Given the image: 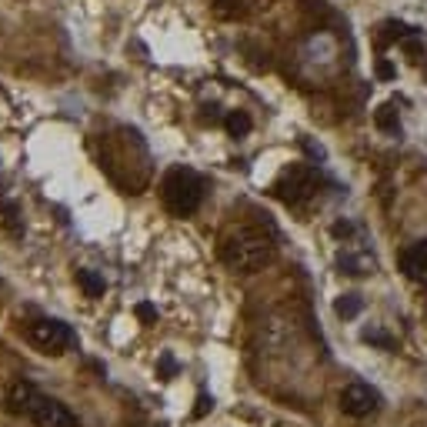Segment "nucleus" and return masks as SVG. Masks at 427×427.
<instances>
[{
	"instance_id": "obj_1",
	"label": "nucleus",
	"mask_w": 427,
	"mask_h": 427,
	"mask_svg": "<svg viewBox=\"0 0 427 427\" xmlns=\"http://www.w3.org/2000/svg\"><path fill=\"white\" fill-rule=\"evenodd\" d=\"M221 257L227 267L244 271V274L260 271L264 264H271V257H274V237L267 230H260V227H237V230H230L224 237Z\"/></svg>"
},
{
	"instance_id": "obj_2",
	"label": "nucleus",
	"mask_w": 427,
	"mask_h": 427,
	"mask_svg": "<svg viewBox=\"0 0 427 427\" xmlns=\"http://www.w3.org/2000/svg\"><path fill=\"white\" fill-rule=\"evenodd\" d=\"M10 408L17 414H27L37 427H77V417L54 397H44L30 384H14L10 388Z\"/></svg>"
},
{
	"instance_id": "obj_3",
	"label": "nucleus",
	"mask_w": 427,
	"mask_h": 427,
	"mask_svg": "<svg viewBox=\"0 0 427 427\" xmlns=\"http://www.w3.org/2000/svg\"><path fill=\"white\" fill-rule=\"evenodd\" d=\"M161 194H164V204H167L170 214L187 217L204 201V181L190 167H174V170H167V177L161 184Z\"/></svg>"
},
{
	"instance_id": "obj_4",
	"label": "nucleus",
	"mask_w": 427,
	"mask_h": 427,
	"mask_svg": "<svg viewBox=\"0 0 427 427\" xmlns=\"http://www.w3.org/2000/svg\"><path fill=\"white\" fill-rule=\"evenodd\" d=\"M30 340L44 354H67L77 347V334L64 320H34L30 324Z\"/></svg>"
},
{
	"instance_id": "obj_5",
	"label": "nucleus",
	"mask_w": 427,
	"mask_h": 427,
	"mask_svg": "<svg viewBox=\"0 0 427 427\" xmlns=\"http://www.w3.org/2000/svg\"><path fill=\"white\" fill-rule=\"evenodd\" d=\"M314 187H317L314 170L304 167V164H294V167H287L278 177L274 194H278L284 204H300V201H307V197L314 194Z\"/></svg>"
},
{
	"instance_id": "obj_6",
	"label": "nucleus",
	"mask_w": 427,
	"mask_h": 427,
	"mask_svg": "<svg viewBox=\"0 0 427 427\" xmlns=\"http://www.w3.org/2000/svg\"><path fill=\"white\" fill-rule=\"evenodd\" d=\"M377 408H381V394L367 384H347L340 390V410L351 417H367Z\"/></svg>"
},
{
	"instance_id": "obj_7",
	"label": "nucleus",
	"mask_w": 427,
	"mask_h": 427,
	"mask_svg": "<svg viewBox=\"0 0 427 427\" xmlns=\"http://www.w3.org/2000/svg\"><path fill=\"white\" fill-rule=\"evenodd\" d=\"M401 271L417 284H427V241H417L401 254Z\"/></svg>"
},
{
	"instance_id": "obj_8",
	"label": "nucleus",
	"mask_w": 427,
	"mask_h": 427,
	"mask_svg": "<svg viewBox=\"0 0 427 427\" xmlns=\"http://www.w3.org/2000/svg\"><path fill=\"white\" fill-rule=\"evenodd\" d=\"M374 124L381 130H388V134H397L401 130V113H397V104L390 100V104H381L377 113H374Z\"/></svg>"
},
{
	"instance_id": "obj_9",
	"label": "nucleus",
	"mask_w": 427,
	"mask_h": 427,
	"mask_svg": "<svg viewBox=\"0 0 427 427\" xmlns=\"http://www.w3.org/2000/svg\"><path fill=\"white\" fill-rule=\"evenodd\" d=\"M340 267L347 271V274H367V271H374V257H367V254H340Z\"/></svg>"
},
{
	"instance_id": "obj_10",
	"label": "nucleus",
	"mask_w": 427,
	"mask_h": 427,
	"mask_svg": "<svg viewBox=\"0 0 427 427\" xmlns=\"http://www.w3.org/2000/svg\"><path fill=\"white\" fill-rule=\"evenodd\" d=\"M224 124H227V134H230V137H247V134H251V117L244 111H230Z\"/></svg>"
},
{
	"instance_id": "obj_11",
	"label": "nucleus",
	"mask_w": 427,
	"mask_h": 427,
	"mask_svg": "<svg viewBox=\"0 0 427 427\" xmlns=\"http://www.w3.org/2000/svg\"><path fill=\"white\" fill-rule=\"evenodd\" d=\"M361 298L357 294H344V298H337L334 300V311H337V317H344V320H351V317H357L361 314Z\"/></svg>"
},
{
	"instance_id": "obj_12",
	"label": "nucleus",
	"mask_w": 427,
	"mask_h": 427,
	"mask_svg": "<svg viewBox=\"0 0 427 427\" xmlns=\"http://www.w3.org/2000/svg\"><path fill=\"white\" fill-rule=\"evenodd\" d=\"M17 217H20L17 207L10 204V201H3V204H0V224H3V227H7V230H10L14 237H20V234H24V227H20Z\"/></svg>"
},
{
	"instance_id": "obj_13",
	"label": "nucleus",
	"mask_w": 427,
	"mask_h": 427,
	"mask_svg": "<svg viewBox=\"0 0 427 427\" xmlns=\"http://www.w3.org/2000/svg\"><path fill=\"white\" fill-rule=\"evenodd\" d=\"M77 280L87 291V298H104V278H97L93 271H77Z\"/></svg>"
},
{
	"instance_id": "obj_14",
	"label": "nucleus",
	"mask_w": 427,
	"mask_h": 427,
	"mask_svg": "<svg viewBox=\"0 0 427 427\" xmlns=\"http://www.w3.org/2000/svg\"><path fill=\"white\" fill-rule=\"evenodd\" d=\"M401 47H404V54H408L410 60H421V57L427 54V44H424V37H414V34H408V37L401 40Z\"/></svg>"
},
{
	"instance_id": "obj_15",
	"label": "nucleus",
	"mask_w": 427,
	"mask_h": 427,
	"mask_svg": "<svg viewBox=\"0 0 427 427\" xmlns=\"http://www.w3.org/2000/svg\"><path fill=\"white\" fill-rule=\"evenodd\" d=\"M361 337H364L367 344H381V347H390V344H394V340H390L384 331H377V327H367V331H364Z\"/></svg>"
},
{
	"instance_id": "obj_16",
	"label": "nucleus",
	"mask_w": 427,
	"mask_h": 427,
	"mask_svg": "<svg viewBox=\"0 0 427 427\" xmlns=\"http://www.w3.org/2000/svg\"><path fill=\"white\" fill-rule=\"evenodd\" d=\"M377 77H381V80H390V77H394V67H390L388 60H377Z\"/></svg>"
},
{
	"instance_id": "obj_17",
	"label": "nucleus",
	"mask_w": 427,
	"mask_h": 427,
	"mask_svg": "<svg viewBox=\"0 0 427 427\" xmlns=\"http://www.w3.org/2000/svg\"><path fill=\"white\" fill-rule=\"evenodd\" d=\"M137 314H140V320H157V311H154L150 304H140V307H137Z\"/></svg>"
},
{
	"instance_id": "obj_18",
	"label": "nucleus",
	"mask_w": 427,
	"mask_h": 427,
	"mask_svg": "<svg viewBox=\"0 0 427 427\" xmlns=\"http://www.w3.org/2000/svg\"><path fill=\"white\" fill-rule=\"evenodd\" d=\"M214 408V401H210V397H201V401H197V410H194V414H197V417H204L207 410Z\"/></svg>"
}]
</instances>
